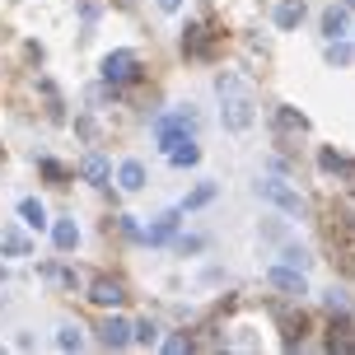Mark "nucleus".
Here are the masks:
<instances>
[{"instance_id":"f257e3e1","label":"nucleus","mask_w":355,"mask_h":355,"mask_svg":"<svg viewBox=\"0 0 355 355\" xmlns=\"http://www.w3.org/2000/svg\"><path fill=\"white\" fill-rule=\"evenodd\" d=\"M215 94H220V122L225 131H248L257 122V94L243 75L234 71H220L215 75Z\"/></svg>"},{"instance_id":"f03ea898","label":"nucleus","mask_w":355,"mask_h":355,"mask_svg":"<svg viewBox=\"0 0 355 355\" xmlns=\"http://www.w3.org/2000/svg\"><path fill=\"white\" fill-rule=\"evenodd\" d=\"M257 196H262L266 206H276V211H285L290 220H304L309 215V206H304V196L290 187V182H281V178H257Z\"/></svg>"},{"instance_id":"7ed1b4c3","label":"nucleus","mask_w":355,"mask_h":355,"mask_svg":"<svg viewBox=\"0 0 355 355\" xmlns=\"http://www.w3.org/2000/svg\"><path fill=\"white\" fill-rule=\"evenodd\" d=\"M141 71V56L136 52H107L103 56V80L107 85H126V80H136Z\"/></svg>"},{"instance_id":"20e7f679","label":"nucleus","mask_w":355,"mask_h":355,"mask_svg":"<svg viewBox=\"0 0 355 355\" xmlns=\"http://www.w3.org/2000/svg\"><path fill=\"white\" fill-rule=\"evenodd\" d=\"M266 281L276 285L281 295H290V300H304V295H309V285H304V271H295V266H271V271H266Z\"/></svg>"},{"instance_id":"39448f33","label":"nucleus","mask_w":355,"mask_h":355,"mask_svg":"<svg viewBox=\"0 0 355 355\" xmlns=\"http://www.w3.org/2000/svg\"><path fill=\"white\" fill-rule=\"evenodd\" d=\"M89 300L98 304V309H117V304H126V285L112 281V276H98V281L89 285Z\"/></svg>"},{"instance_id":"423d86ee","label":"nucleus","mask_w":355,"mask_h":355,"mask_svg":"<svg viewBox=\"0 0 355 355\" xmlns=\"http://www.w3.org/2000/svg\"><path fill=\"white\" fill-rule=\"evenodd\" d=\"M98 341H103L107 351H122V346H131V322L126 318H103V327H98Z\"/></svg>"},{"instance_id":"0eeeda50","label":"nucleus","mask_w":355,"mask_h":355,"mask_svg":"<svg viewBox=\"0 0 355 355\" xmlns=\"http://www.w3.org/2000/svg\"><path fill=\"white\" fill-rule=\"evenodd\" d=\"M182 52L187 56H211V28H206V24L182 28Z\"/></svg>"},{"instance_id":"6e6552de","label":"nucleus","mask_w":355,"mask_h":355,"mask_svg":"<svg viewBox=\"0 0 355 355\" xmlns=\"http://www.w3.org/2000/svg\"><path fill=\"white\" fill-rule=\"evenodd\" d=\"M178 215H182V206H178V211H164L159 220L141 234V239H145V243H168V239H173V230H178Z\"/></svg>"},{"instance_id":"1a4fd4ad","label":"nucleus","mask_w":355,"mask_h":355,"mask_svg":"<svg viewBox=\"0 0 355 355\" xmlns=\"http://www.w3.org/2000/svg\"><path fill=\"white\" fill-rule=\"evenodd\" d=\"M271 122H276V131H281V136H290V131H295V136H304V131H309V117H304V112H295V107H276V112H271Z\"/></svg>"},{"instance_id":"9d476101","label":"nucleus","mask_w":355,"mask_h":355,"mask_svg":"<svg viewBox=\"0 0 355 355\" xmlns=\"http://www.w3.org/2000/svg\"><path fill=\"white\" fill-rule=\"evenodd\" d=\"M327 351H341V355H351V351H355L351 318H346V313H341V322H332V332H327Z\"/></svg>"},{"instance_id":"9b49d317","label":"nucleus","mask_w":355,"mask_h":355,"mask_svg":"<svg viewBox=\"0 0 355 355\" xmlns=\"http://www.w3.org/2000/svg\"><path fill=\"white\" fill-rule=\"evenodd\" d=\"M304 15H309L304 0H281V5H276V24H281V28H300Z\"/></svg>"},{"instance_id":"f8f14e48","label":"nucleus","mask_w":355,"mask_h":355,"mask_svg":"<svg viewBox=\"0 0 355 355\" xmlns=\"http://www.w3.org/2000/svg\"><path fill=\"white\" fill-rule=\"evenodd\" d=\"M80 173H85V182H94V187H107V159L103 155H85V164H80Z\"/></svg>"},{"instance_id":"ddd939ff","label":"nucleus","mask_w":355,"mask_h":355,"mask_svg":"<svg viewBox=\"0 0 355 355\" xmlns=\"http://www.w3.org/2000/svg\"><path fill=\"white\" fill-rule=\"evenodd\" d=\"M168 159H173V164H178V168H192V164H196V159H201V145H196V141H192V136H187V141H178V145H173V150H168Z\"/></svg>"},{"instance_id":"4468645a","label":"nucleus","mask_w":355,"mask_h":355,"mask_svg":"<svg viewBox=\"0 0 355 355\" xmlns=\"http://www.w3.org/2000/svg\"><path fill=\"white\" fill-rule=\"evenodd\" d=\"M117 182H122L126 192H141V187H145V164H136V159H126L122 168H117Z\"/></svg>"},{"instance_id":"2eb2a0df","label":"nucleus","mask_w":355,"mask_h":355,"mask_svg":"<svg viewBox=\"0 0 355 355\" xmlns=\"http://www.w3.org/2000/svg\"><path fill=\"white\" fill-rule=\"evenodd\" d=\"M19 215H24V225H33V230L47 225V211H42V201H37V196H24V201H19Z\"/></svg>"},{"instance_id":"dca6fc26","label":"nucleus","mask_w":355,"mask_h":355,"mask_svg":"<svg viewBox=\"0 0 355 355\" xmlns=\"http://www.w3.org/2000/svg\"><path fill=\"white\" fill-rule=\"evenodd\" d=\"M52 239H56V248H61V252H71L75 243H80V230H75V220H56Z\"/></svg>"},{"instance_id":"f3484780","label":"nucleus","mask_w":355,"mask_h":355,"mask_svg":"<svg viewBox=\"0 0 355 355\" xmlns=\"http://www.w3.org/2000/svg\"><path fill=\"white\" fill-rule=\"evenodd\" d=\"M0 248L10 252V257H28V239H24L19 230H5L0 234Z\"/></svg>"},{"instance_id":"a211bd4d","label":"nucleus","mask_w":355,"mask_h":355,"mask_svg":"<svg viewBox=\"0 0 355 355\" xmlns=\"http://www.w3.org/2000/svg\"><path fill=\"white\" fill-rule=\"evenodd\" d=\"M322 33H327V37H341V33H346V10H341V5H332V10L322 15Z\"/></svg>"},{"instance_id":"6ab92c4d","label":"nucleus","mask_w":355,"mask_h":355,"mask_svg":"<svg viewBox=\"0 0 355 355\" xmlns=\"http://www.w3.org/2000/svg\"><path fill=\"white\" fill-rule=\"evenodd\" d=\"M131 341H141V346H155V341H159V327H155L150 318L136 322V327H131Z\"/></svg>"},{"instance_id":"aec40b11","label":"nucleus","mask_w":355,"mask_h":355,"mask_svg":"<svg viewBox=\"0 0 355 355\" xmlns=\"http://www.w3.org/2000/svg\"><path fill=\"white\" fill-rule=\"evenodd\" d=\"M318 164L327 168V173H332V168H337V173H355V164H346V159L337 155V150H322V155H318Z\"/></svg>"},{"instance_id":"412c9836","label":"nucleus","mask_w":355,"mask_h":355,"mask_svg":"<svg viewBox=\"0 0 355 355\" xmlns=\"http://www.w3.org/2000/svg\"><path fill=\"white\" fill-rule=\"evenodd\" d=\"M56 346H61V351H80V346H85L80 327H71V322H66V327H61V337H56Z\"/></svg>"},{"instance_id":"4be33fe9","label":"nucleus","mask_w":355,"mask_h":355,"mask_svg":"<svg viewBox=\"0 0 355 355\" xmlns=\"http://www.w3.org/2000/svg\"><path fill=\"white\" fill-rule=\"evenodd\" d=\"M211 196H215V182H201V187H196V192L187 196V201H182V211H196V206H206Z\"/></svg>"},{"instance_id":"5701e85b","label":"nucleus","mask_w":355,"mask_h":355,"mask_svg":"<svg viewBox=\"0 0 355 355\" xmlns=\"http://www.w3.org/2000/svg\"><path fill=\"white\" fill-rule=\"evenodd\" d=\"M351 56H355L351 42H337V37H332V47H327V61H332V66H346Z\"/></svg>"},{"instance_id":"b1692460","label":"nucleus","mask_w":355,"mask_h":355,"mask_svg":"<svg viewBox=\"0 0 355 355\" xmlns=\"http://www.w3.org/2000/svg\"><path fill=\"white\" fill-rule=\"evenodd\" d=\"M281 262H285V266H295V271H304V266H309V252H304V248H295V243H290V248L281 252Z\"/></svg>"},{"instance_id":"393cba45","label":"nucleus","mask_w":355,"mask_h":355,"mask_svg":"<svg viewBox=\"0 0 355 355\" xmlns=\"http://www.w3.org/2000/svg\"><path fill=\"white\" fill-rule=\"evenodd\" d=\"M327 309H332V313H346V309H351V300H346L341 290H327Z\"/></svg>"},{"instance_id":"a878e982","label":"nucleus","mask_w":355,"mask_h":355,"mask_svg":"<svg viewBox=\"0 0 355 355\" xmlns=\"http://www.w3.org/2000/svg\"><path fill=\"white\" fill-rule=\"evenodd\" d=\"M187 346H192V341H187V337H168V341H164V351H168V355H182V351H187Z\"/></svg>"},{"instance_id":"bb28decb","label":"nucleus","mask_w":355,"mask_h":355,"mask_svg":"<svg viewBox=\"0 0 355 355\" xmlns=\"http://www.w3.org/2000/svg\"><path fill=\"white\" fill-rule=\"evenodd\" d=\"M42 173H47V178H66V168H61V164H52V159H42Z\"/></svg>"},{"instance_id":"cd10ccee","label":"nucleus","mask_w":355,"mask_h":355,"mask_svg":"<svg viewBox=\"0 0 355 355\" xmlns=\"http://www.w3.org/2000/svg\"><path fill=\"white\" fill-rule=\"evenodd\" d=\"M178 5H182V0H159V10H168V15H173Z\"/></svg>"},{"instance_id":"c85d7f7f","label":"nucleus","mask_w":355,"mask_h":355,"mask_svg":"<svg viewBox=\"0 0 355 355\" xmlns=\"http://www.w3.org/2000/svg\"><path fill=\"white\" fill-rule=\"evenodd\" d=\"M346 5H355V0H346Z\"/></svg>"}]
</instances>
